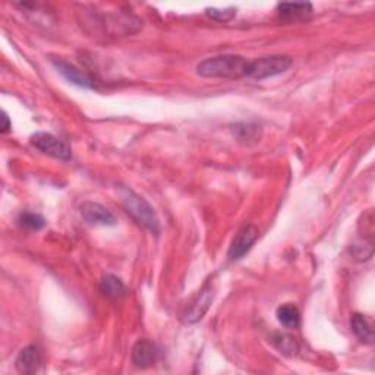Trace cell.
Here are the masks:
<instances>
[{"instance_id": "cell-10", "label": "cell", "mask_w": 375, "mask_h": 375, "mask_svg": "<svg viewBox=\"0 0 375 375\" xmlns=\"http://www.w3.org/2000/svg\"><path fill=\"white\" fill-rule=\"evenodd\" d=\"M15 367L21 374H35L42 367V353L37 346H26L18 353Z\"/></svg>"}, {"instance_id": "cell-17", "label": "cell", "mask_w": 375, "mask_h": 375, "mask_svg": "<svg viewBox=\"0 0 375 375\" xmlns=\"http://www.w3.org/2000/svg\"><path fill=\"white\" fill-rule=\"evenodd\" d=\"M18 223L22 227H25V229H30V231H40V229H43L46 224L44 219L40 216V214H35L31 211H22L18 217Z\"/></svg>"}, {"instance_id": "cell-2", "label": "cell", "mask_w": 375, "mask_h": 375, "mask_svg": "<svg viewBox=\"0 0 375 375\" xmlns=\"http://www.w3.org/2000/svg\"><path fill=\"white\" fill-rule=\"evenodd\" d=\"M120 203L129 216L135 220L140 226L149 232L158 235L160 233V222L154 208L147 203V201L133 192L129 188H120L119 190Z\"/></svg>"}, {"instance_id": "cell-6", "label": "cell", "mask_w": 375, "mask_h": 375, "mask_svg": "<svg viewBox=\"0 0 375 375\" xmlns=\"http://www.w3.org/2000/svg\"><path fill=\"white\" fill-rule=\"evenodd\" d=\"M257 239H258L257 227L253 224H244L235 235L227 257H229L231 261H238L245 257L253 247V244L257 242Z\"/></svg>"}, {"instance_id": "cell-12", "label": "cell", "mask_w": 375, "mask_h": 375, "mask_svg": "<svg viewBox=\"0 0 375 375\" xmlns=\"http://www.w3.org/2000/svg\"><path fill=\"white\" fill-rule=\"evenodd\" d=\"M100 290L110 299H120L125 297L126 286L124 281L113 274H106L100 281Z\"/></svg>"}, {"instance_id": "cell-1", "label": "cell", "mask_w": 375, "mask_h": 375, "mask_svg": "<svg viewBox=\"0 0 375 375\" xmlns=\"http://www.w3.org/2000/svg\"><path fill=\"white\" fill-rule=\"evenodd\" d=\"M249 62L238 55H222L208 58L197 66V74L203 78L240 79L247 76Z\"/></svg>"}, {"instance_id": "cell-3", "label": "cell", "mask_w": 375, "mask_h": 375, "mask_svg": "<svg viewBox=\"0 0 375 375\" xmlns=\"http://www.w3.org/2000/svg\"><path fill=\"white\" fill-rule=\"evenodd\" d=\"M292 63H293L292 59L283 55L260 58L257 60L249 62L247 76L253 78V79L272 78L280 74H285L290 68Z\"/></svg>"}, {"instance_id": "cell-19", "label": "cell", "mask_w": 375, "mask_h": 375, "mask_svg": "<svg viewBox=\"0 0 375 375\" xmlns=\"http://www.w3.org/2000/svg\"><path fill=\"white\" fill-rule=\"evenodd\" d=\"M2 120H3V126H2V132L6 133L9 129H10V122H9V117L6 115V112L2 113Z\"/></svg>"}, {"instance_id": "cell-11", "label": "cell", "mask_w": 375, "mask_h": 375, "mask_svg": "<svg viewBox=\"0 0 375 375\" xmlns=\"http://www.w3.org/2000/svg\"><path fill=\"white\" fill-rule=\"evenodd\" d=\"M351 328L359 342L374 344V328L371 321L362 314H353L351 318Z\"/></svg>"}, {"instance_id": "cell-9", "label": "cell", "mask_w": 375, "mask_h": 375, "mask_svg": "<svg viewBox=\"0 0 375 375\" xmlns=\"http://www.w3.org/2000/svg\"><path fill=\"white\" fill-rule=\"evenodd\" d=\"M79 210H81L83 219L90 224H97V226H115L116 224V219L113 214L101 204L85 201Z\"/></svg>"}, {"instance_id": "cell-13", "label": "cell", "mask_w": 375, "mask_h": 375, "mask_svg": "<svg viewBox=\"0 0 375 375\" xmlns=\"http://www.w3.org/2000/svg\"><path fill=\"white\" fill-rule=\"evenodd\" d=\"M276 317L285 328H298L301 324V312L293 303H285L277 308Z\"/></svg>"}, {"instance_id": "cell-18", "label": "cell", "mask_w": 375, "mask_h": 375, "mask_svg": "<svg viewBox=\"0 0 375 375\" xmlns=\"http://www.w3.org/2000/svg\"><path fill=\"white\" fill-rule=\"evenodd\" d=\"M207 15L212 19H216L219 22H227L231 21L236 17V9L235 8H227V9H216V8H211V9H207Z\"/></svg>"}, {"instance_id": "cell-7", "label": "cell", "mask_w": 375, "mask_h": 375, "mask_svg": "<svg viewBox=\"0 0 375 375\" xmlns=\"http://www.w3.org/2000/svg\"><path fill=\"white\" fill-rule=\"evenodd\" d=\"M132 364L140 369L153 367L158 359V347L147 339L138 340L132 347Z\"/></svg>"}, {"instance_id": "cell-8", "label": "cell", "mask_w": 375, "mask_h": 375, "mask_svg": "<svg viewBox=\"0 0 375 375\" xmlns=\"http://www.w3.org/2000/svg\"><path fill=\"white\" fill-rule=\"evenodd\" d=\"M53 63H55L59 74L68 83H71V84H74L76 87H81V88H88V90L97 88L96 81H94V79L88 74H85L84 71L76 68V66H74L71 63H66L63 60H53Z\"/></svg>"}, {"instance_id": "cell-16", "label": "cell", "mask_w": 375, "mask_h": 375, "mask_svg": "<svg viewBox=\"0 0 375 375\" xmlns=\"http://www.w3.org/2000/svg\"><path fill=\"white\" fill-rule=\"evenodd\" d=\"M233 132L236 133V137L240 142H257L261 137V128L252 124H242V125H236Z\"/></svg>"}, {"instance_id": "cell-14", "label": "cell", "mask_w": 375, "mask_h": 375, "mask_svg": "<svg viewBox=\"0 0 375 375\" xmlns=\"http://www.w3.org/2000/svg\"><path fill=\"white\" fill-rule=\"evenodd\" d=\"M281 18L285 19H305L312 13L311 3H280L277 6Z\"/></svg>"}, {"instance_id": "cell-5", "label": "cell", "mask_w": 375, "mask_h": 375, "mask_svg": "<svg viewBox=\"0 0 375 375\" xmlns=\"http://www.w3.org/2000/svg\"><path fill=\"white\" fill-rule=\"evenodd\" d=\"M212 299H214V290H212L211 283L208 281V283H206L203 286V289L198 292V294L191 301V303L186 306L185 312L182 314L183 323L185 324H195V323H198V321L203 319V317L210 310Z\"/></svg>"}, {"instance_id": "cell-15", "label": "cell", "mask_w": 375, "mask_h": 375, "mask_svg": "<svg viewBox=\"0 0 375 375\" xmlns=\"http://www.w3.org/2000/svg\"><path fill=\"white\" fill-rule=\"evenodd\" d=\"M272 343L274 344L276 349L280 353H283L285 356H297L299 352V346H298L297 340L288 336V334H281V333L273 334Z\"/></svg>"}, {"instance_id": "cell-4", "label": "cell", "mask_w": 375, "mask_h": 375, "mask_svg": "<svg viewBox=\"0 0 375 375\" xmlns=\"http://www.w3.org/2000/svg\"><path fill=\"white\" fill-rule=\"evenodd\" d=\"M31 144L42 153L58 160H69L72 151L69 145L49 132H37L31 137Z\"/></svg>"}]
</instances>
